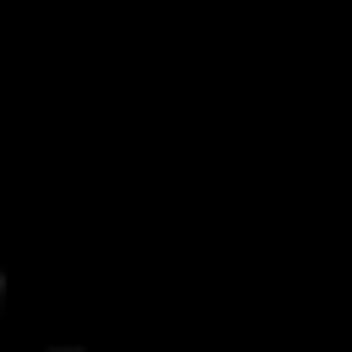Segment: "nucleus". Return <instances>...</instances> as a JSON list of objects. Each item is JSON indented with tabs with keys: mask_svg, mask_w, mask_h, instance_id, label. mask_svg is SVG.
<instances>
[{
	"mask_svg": "<svg viewBox=\"0 0 352 352\" xmlns=\"http://www.w3.org/2000/svg\"><path fill=\"white\" fill-rule=\"evenodd\" d=\"M0 297H6V275H0Z\"/></svg>",
	"mask_w": 352,
	"mask_h": 352,
	"instance_id": "obj_1",
	"label": "nucleus"
}]
</instances>
